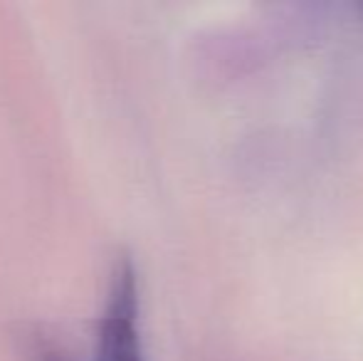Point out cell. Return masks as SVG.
I'll return each mask as SVG.
<instances>
[{
	"instance_id": "2",
	"label": "cell",
	"mask_w": 363,
	"mask_h": 361,
	"mask_svg": "<svg viewBox=\"0 0 363 361\" xmlns=\"http://www.w3.org/2000/svg\"><path fill=\"white\" fill-rule=\"evenodd\" d=\"M35 361H72V359L57 344L48 342V339H38V344H35Z\"/></svg>"
},
{
	"instance_id": "1",
	"label": "cell",
	"mask_w": 363,
	"mask_h": 361,
	"mask_svg": "<svg viewBox=\"0 0 363 361\" xmlns=\"http://www.w3.org/2000/svg\"><path fill=\"white\" fill-rule=\"evenodd\" d=\"M94 361H146L139 272L129 255H119L111 270L106 302L96 324Z\"/></svg>"
}]
</instances>
